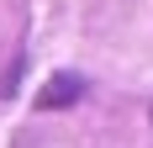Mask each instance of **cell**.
<instances>
[{
	"mask_svg": "<svg viewBox=\"0 0 153 148\" xmlns=\"http://www.w3.org/2000/svg\"><path fill=\"white\" fill-rule=\"evenodd\" d=\"M74 95H79V74H58V79H48L37 106H58V101H74Z\"/></svg>",
	"mask_w": 153,
	"mask_h": 148,
	"instance_id": "cell-1",
	"label": "cell"
}]
</instances>
